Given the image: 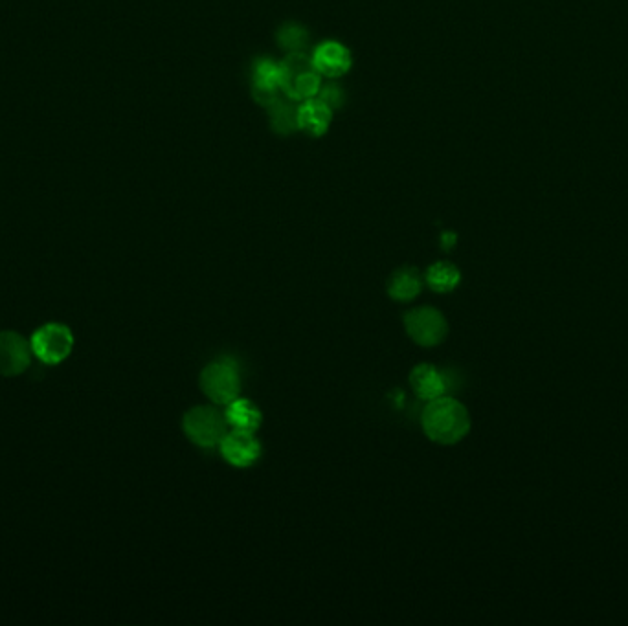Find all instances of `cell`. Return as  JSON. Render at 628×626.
I'll use <instances>...</instances> for the list:
<instances>
[{
    "mask_svg": "<svg viewBox=\"0 0 628 626\" xmlns=\"http://www.w3.org/2000/svg\"><path fill=\"white\" fill-rule=\"evenodd\" d=\"M421 421L425 434L439 445H454L471 430V417L467 408L460 401L443 395L430 401Z\"/></svg>",
    "mask_w": 628,
    "mask_h": 626,
    "instance_id": "obj_1",
    "label": "cell"
},
{
    "mask_svg": "<svg viewBox=\"0 0 628 626\" xmlns=\"http://www.w3.org/2000/svg\"><path fill=\"white\" fill-rule=\"evenodd\" d=\"M201 388L215 404H230L241 392V379L236 362L215 360L202 369Z\"/></svg>",
    "mask_w": 628,
    "mask_h": 626,
    "instance_id": "obj_2",
    "label": "cell"
},
{
    "mask_svg": "<svg viewBox=\"0 0 628 626\" xmlns=\"http://www.w3.org/2000/svg\"><path fill=\"white\" fill-rule=\"evenodd\" d=\"M226 417L212 406H195L184 415V432L190 441L202 448L215 447L226 434Z\"/></svg>",
    "mask_w": 628,
    "mask_h": 626,
    "instance_id": "obj_3",
    "label": "cell"
},
{
    "mask_svg": "<svg viewBox=\"0 0 628 626\" xmlns=\"http://www.w3.org/2000/svg\"><path fill=\"white\" fill-rule=\"evenodd\" d=\"M30 346L35 357L41 362L48 366H56L70 357L74 349V335L67 325L50 322L35 331Z\"/></svg>",
    "mask_w": 628,
    "mask_h": 626,
    "instance_id": "obj_4",
    "label": "cell"
},
{
    "mask_svg": "<svg viewBox=\"0 0 628 626\" xmlns=\"http://www.w3.org/2000/svg\"><path fill=\"white\" fill-rule=\"evenodd\" d=\"M404 327L415 344L423 347L438 346L449 333L445 316L432 307H419L406 314Z\"/></svg>",
    "mask_w": 628,
    "mask_h": 626,
    "instance_id": "obj_5",
    "label": "cell"
},
{
    "mask_svg": "<svg viewBox=\"0 0 628 626\" xmlns=\"http://www.w3.org/2000/svg\"><path fill=\"white\" fill-rule=\"evenodd\" d=\"M32 346L15 331H0V377H17L30 368Z\"/></svg>",
    "mask_w": 628,
    "mask_h": 626,
    "instance_id": "obj_6",
    "label": "cell"
},
{
    "mask_svg": "<svg viewBox=\"0 0 628 626\" xmlns=\"http://www.w3.org/2000/svg\"><path fill=\"white\" fill-rule=\"evenodd\" d=\"M219 445H221L223 458L230 465L241 467V469L250 467L261 456V445L258 439L252 436V432H245V430L234 428V432H226Z\"/></svg>",
    "mask_w": 628,
    "mask_h": 626,
    "instance_id": "obj_7",
    "label": "cell"
},
{
    "mask_svg": "<svg viewBox=\"0 0 628 626\" xmlns=\"http://www.w3.org/2000/svg\"><path fill=\"white\" fill-rule=\"evenodd\" d=\"M349 65H351V56L348 50L333 41L318 46L314 52L313 67L318 70V74L337 78L344 72H348Z\"/></svg>",
    "mask_w": 628,
    "mask_h": 626,
    "instance_id": "obj_8",
    "label": "cell"
},
{
    "mask_svg": "<svg viewBox=\"0 0 628 626\" xmlns=\"http://www.w3.org/2000/svg\"><path fill=\"white\" fill-rule=\"evenodd\" d=\"M410 382H412L414 392L425 401H434L447 392L445 377L430 364H421L414 368L410 375Z\"/></svg>",
    "mask_w": 628,
    "mask_h": 626,
    "instance_id": "obj_9",
    "label": "cell"
},
{
    "mask_svg": "<svg viewBox=\"0 0 628 626\" xmlns=\"http://www.w3.org/2000/svg\"><path fill=\"white\" fill-rule=\"evenodd\" d=\"M296 118H298V127H302L307 133L314 136L324 135L331 122V107L326 101L311 98L298 109Z\"/></svg>",
    "mask_w": 628,
    "mask_h": 626,
    "instance_id": "obj_10",
    "label": "cell"
},
{
    "mask_svg": "<svg viewBox=\"0 0 628 626\" xmlns=\"http://www.w3.org/2000/svg\"><path fill=\"white\" fill-rule=\"evenodd\" d=\"M226 423L234 426L236 430L256 432L261 425V412L258 406L247 399H236L226 408Z\"/></svg>",
    "mask_w": 628,
    "mask_h": 626,
    "instance_id": "obj_11",
    "label": "cell"
},
{
    "mask_svg": "<svg viewBox=\"0 0 628 626\" xmlns=\"http://www.w3.org/2000/svg\"><path fill=\"white\" fill-rule=\"evenodd\" d=\"M423 283L417 276L415 269H401L393 274L392 281L388 285V292L397 302H412L415 296L421 292Z\"/></svg>",
    "mask_w": 628,
    "mask_h": 626,
    "instance_id": "obj_12",
    "label": "cell"
},
{
    "mask_svg": "<svg viewBox=\"0 0 628 626\" xmlns=\"http://www.w3.org/2000/svg\"><path fill=\"white\" fill-rule=\"evenodd\" d=\"M460 280V270L447 261H439L436 265H432L427 272L428 285L436 292L454 291Z\"/></svg>",
    "mask_w": 628,
    "mask_h": 626,
    "instance_id": "obj_13",
    "label": "cell"
},
{
    "mask_svg": "<svg viewBox=\"0 0 628 626\" xmlns=\"http://www.w3.org/2000/svg\"><path fill=\"white\" fill-rule=\"evenodd\" d=\"M278 39H280V45L283 46V48L302 50L303 46L307 45L309 35L303 30L302 26H298V24H287V26L281 28Z\"/></svg>",
    "mask_w": 628,
    "mask_h": 626,
    "instance_id": "obj_14",
    "label": "cell"
},
{
    "mask_svg": "<svg viewBox=\"0 0 628 626\" xmlns=\"http://www.w3.org/2000/svg\"><path fill=\"white\" fill-rule=\"evenodd\" d=\"M278 107H274V116H272V120H274V125H276V129L278 131H283V133H289L292 127H296L298 125V111H292L289 105H281V103H276Z\"/></svg>",
    "mask_w": 628,
    "mask_h": 626,
    "instance_id": "obj_15",
    "label": "cell"
},
{
    "mask_svg": "<svg viewBox=\"0 0 628 626\" xmlns=\"http://www.w3.org/2000/svg\"><path fill=\"white\" fill-rule=\"evenodd\" d=\"M322 101H326L327 105H340V101H342V92L335 85H331V87H326L324 92H322Z\"/></svg>",
    "mask_w": 628,
    "mask_h": 626,
    "instance_id": "obj_16",
    "label": "cell"
}]
</instances>
